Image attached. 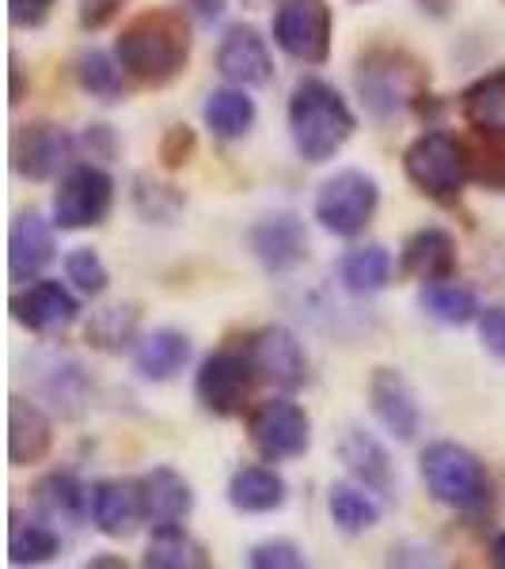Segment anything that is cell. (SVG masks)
Wrapping results in <instances>:
<instances>
[{
	"label": "cell",
	"mask_w": 505,
	"mask_h": 569,
	"mask_svg": "<svg viewBox=\"0 0 505 569\" xmlns=\"http://www.w3.org/2000/svg\"><path fill=\"white\" fill-rule=\"evenodd\" d=\"M190 23L182 12L171 8H152V12L133 16L118 31L115 53L122 61L126 77L141 88H168L190 66Z\"/></svg>",
	"instance_id": "6da1fadb"
},
{
	"label": "cell",
	"mask_w": 505,
	"mask_h": 569,
	"mask_svg": "<svg viewBox=\"0 0 505 569\" xmlns=\"http://www.w3.org/2000/svg\"><path fill=\"white\" fill-rule=\"evenodd\" d=\"M286 122H289L293 149H297L305 163L335 160L357 130L350 103L338 96L335 84H327L319 77H305L293 88Z\"/></svg>",
	"instance_id": "7a4b0ae2"
},
{
	"label": "cell",
	"mask_w": 505,
	"mask_h": 569,
	"mask_svg": "<svg viewBox=\"0 0 505 569\" xmlns=\"http://www.w3.org/2000/svg\"><path fill=\"white\" fill-rule=\"evenodd\" d=\"M418 471L437 505L461 512L467 520L491 517L494 482H491L486 463L472 452V448L456 445V440H434V445L422 448Z\"/></svg>",
	"instance_id": "3957f363"
},
{
	"label": "cell",
	"mask_w": 505,
	"mask_h": 569,
	"mask_svg": "<svg viewBox=\"0 0 505 569\" xmlns=\"http://www.w3.org/2000/svg\"><path fill=\"white\" fill-rule=\"evenodd\" d=\"M357 96L376 122H396L407 110L422 107L429 88V72L410 50L376 46L357 61Z\"/></svg>",
	"instance_id": "277c9868"
},
{
	"label": "cell",
	"mask_w": 505,
	"mask_h": 569,
	"mask_svg": "<svg viewBox=\"0 0 505 569\" xmlns=\"http://www.w3.org/2000/svg\"><path fill=\"white\" fill-rule=\"evenodd\" d=\"M403 171L410 187L437 206H453L472 182V149L445 130H429L415 137L403 152Z\"/></svg>",
	"instance_id": "5b68a950"
},
{
	"label": "cell",
	"mask_w": 505,
	"mask_h": 569,
	"mask_svg": "<svg viewBox=\"0 0 505 569\" xmlns=\"http://www.w3.org/2000/svg\"><path fill=\"white\" fill-rule=\"evenodd\" d=\"M376 209H380V182L362 168H343L316 190L311 213L327 236L357 240L373 224Z\"/></svg>",
	"instance_id": "8992f818"
},
{
	"label": "cell",
	"mask_w": 505,
	"mask_h": 569,
	"mask_svg": "<svg viewBox=\"0 0 505 569\" xmlns=\"http://www.w3.org/2000/svg\"><path fill=\"white\" fill-rule=\"evenodd\" d=\"M259 383V372L251 365V353L244 346H220L206 353L195 372V399L206 415L214 418H236L244 415L251 388Z\"/></svg>",
	"instance_id": "52a82bcc"
},
{
	"label": "cell",
	"mask_w": 505,
	"mask_h": 569,
	"mask_svg": "<svg viewBox=\"0 0 505 569\" xmlns=\"http://www.w3.org/2000/svg\"><path fill=\"white\" fill-rule=\"evenodd\" d=\"M247 440L266 463L300 460L311 448V418L300 402L278 395V399H266L247 415Z\"/></svg>",
	"instance_id": "ba28073f"
},
{
	"label": "cell",
	"mask_w": 505,
	"mask_h": 569,
	"mask_svg": "<svg viewBox=\"0 0 505 569\" xmlns=\"http://www.w3.org/2000/svg\"><path fill=\"white\" fill-rule=\"evenodd\" d=\"M115 206V179L99 163H72L53 190V224L61 232H85L103 224Z\"/></svg>",
	"instance_id": "9c48e42d"
},
{
	"label": "cell",
	"mask_w": 505,
	"mask_h": 569,
	"mask_svg": "<svg viewBox=\"0 0 505 569\" xmlns=\"http://www.w3.org/2000/svg\"><path fill=\"white\" fill-rule=\"evenodd\" d=\"M335 16L327 0H281L274 12V42L300 66H324L330 58Z\"/></svg>",
	"instance_id": "30bf717a"
},
{
	"label": "cell",
	"mask_w": 505,
	"mask_h": 569,
	"mask_svg": "<svg viewBox=\"0 0 505 569\" xmlns=\"http://www.w3.org/2000/svg\"><path fill=\"white\" fill-rule=\"evenodd\" d=\"M80 149V141H72V133L58 122H27L16 126L12 141H8V160L12 171L27 182H46L58 179L61 171H69L72 152Z\"/></svg>",
	"instance_id": "8fae6325"
},
{
	"label": "cell",
	"mask_w": 505,
	"mask_h": 569,
	"mask_svg": "<svg viewBox=\"0 0 505 569\" xmlns=\"http://www.w3.org/2000/svg\"><path fill=\"white\" fill-rule=\"evenodd\" d=\"M247 353L259 372V383H270L274 391H300L308 383V353L300 338L289 327L274 323L247 338Z\"/></svg>",
	"instance_id": "7c38bea8"
},
{
	"label": "cell",
	"mask_w": 505,
	"mask_h": 569,
	"mask_svg": "<svg viewBox=\"0 0 505 569\" xmlns=\"http://www.w3.org/2000/svg\"><path fill=\"white\" fill-rule=\"evenodd\" d=\"M12 319L31 335H61L80 319V300L66 281H27L12 297Z\"/></svg>",
	"instance_id": "4fadbf2b"
},
{
	"label": "cell",
	"mask_w": 505,
	"mask_h": 569,
	"mask_svg": "<svg viewBox=\"0 0 505 569\" xmlns=\"http://www.w3.org/2000/svg\"><path fill=\"white\" fill-rule=\"evenodd\" d=\"M247 247L266 273H293L308 262V228L297 213H270L251 224Z\"/></svg>",
	"instance_id": "5bb4252c"
},
{
	"label": "cell",
	"mask_w": 505,
	"mask_h": 569,
	"mask_svg": "<svg viewBox=\"0 0 505 569\" xmlns=\"http://www.w3.org/2000/svg\"><path fill=\"white\" fill-rule=\"evenodd\" d=\"M217 69L228 84L240 88H266L274 80V58L270 46L251 23H232L220 34L217 46Z\"/></svg>",
	"instance_id": "9a60e30c"
},
{
	"label": "cell",
	"mask_w": 505,
	"mask_h": 569,
	"mask_svg": "<svg viewBox=\"0 0 505 569\" xmlns=\"http://www.w3.org/2000/svg\"><path fill=\"white\" fill-rule=\"evenodd\" d=\"M42 213L27 209L12 220L8 228V278L16 284H27V281H39V273L58 259V236Z\"/></svg>",
	"instance_id": "2e32d148"
},
{
	"label": "cell",
	"mask_w": 505,
	"mask_h": 569,
	"mask_svg": "<svg viewBox=\"0 0 505 569\" xmlns=\"http://www.w3.org/2000/svg\"><path fill=\"white\" fill-rule=\"evenodd\" d=\"M338 460L350 471L354 482H362L365 490H373L376 498H396V463H392V452L384 448V440L369 433L362 426H350L343 437H338Z\"/></svg>",
	"instance_id": "e0dca14e"
},
{
	"label": "cell",
	"mask_w": 505,
	"mask_h": 569,
	"mask_svg": "<svg viewBox=\"0 0 505 569\" xmlns=\"http://www.w3.org/2000/svg\"><path fill=\"white\" fill-rule=\"evenodd\" d=\"M369 407L376 421L396 440H415L422 433L418 395L399 369H376L369 380Z\"/></svg>",
	"instance_id": "ac0fdd59"
},
{
	"label": "cell",
	"mask_w": 505,
	"mask_h": 569,
	"mask_svg": "<svg viewBox=\"0 0 505 569\" xmlns=\"http://www.w3.org/2000/svg\"><path fill=\"white\" fill-rule=\"evenodd\" d=\"M137 493H141V512L149 528H176L187 525L195 512V486L182 479L171 467H152L137 479Z\"/></svg>",
	"instance_id": "d6986e66"
},
{
	"label": "cell",
	"mask_w": 505,
	"mask_h": 569,
	"mask_svg": "<svg viewBox=\"0 0 505 569\" xmlns=\"http://www.w3.org/2000/svg\"><path fill=\"white\" fill-rule=\"evenodd\" d=\"M53 448V421L46 418L39 402L12 395L8 399V463L31 467L42 463Z\"/></svg>",
	"instance_id": "ffe728a7"
},
{
	"label": "cell",
	"mask_w": 505,
	"mask_h": 569,
	"mask_svg": "<svg viewBox=\"0 0 505 569\" xmlns=\"http://www.w3.org/2000/svg\"><path fill=\"white\" fill-rule=\"evenodd\" d=\"M190 353H195V346H190V338L182 335V330L156 327V330H149V335H141L133 342L130 361H133V372L141 376V380L168 383L190 365Z\"/></svg>",
	"instance_id": "44dd1931"
},
{
	"label": "cell",
	"mask_w": 505,
	"mask_h": 569,
	"mask_svg": "<svg viewBox=\"0 0 505 569\" xmlns=\"http://www.w3.org/2000/svg\"><path fill=\"white\" fill-rule=\"evenodd\" d=\"M91 525L107 539H130L137 525H145L137 482L103 479L91 486Z\"/></svg>",
	"instance_id": "7402d4cb"
},
{
	"label": "cell",
	"mask_w": 505,
	"mask_h": 569,
	"mask_svg": "<svg viewBox=\"0 0 505 569\" xmlns=\"http://www.w3.org/2000/svg\"><path fill=\"white\" fill-rule=\"evenodd\" d=\"M399 273L410 281H445L456 273V240L445 228H418L407 236L399 254Z\"/></svg>",
	"instance_id": "603a6c76"
},
{
	"label": "cell",
	"mask_w": 505,
	"mask_h": 569,
	"mask_svg": "<svg viewBox=\"0 0 505 569\" xmlns=\"http://www.w3.org/2000/svg\"><path fill=\"white\" fill-rule=\"evenodd\" d=\"M34 509L53 525H80L91 517V490L72 471H50L31 490Z\"/></svg>",
	"instance_id": "cb8c5ba5"
},
{
	"label": "cell",
	"mask_w": 505,
	"mask_h": 569,
	"mask_svg": "<svg viewBox=\"0 0 505 569\" xmlns=\"http://www.w3.org/2000/svg\"><path fill=\"white\" fill-rule=\"evenodd\" d=\"M461 114L475 133L505 137V66L483 72L461 91Z\"/></svg>",
	"instance_id": "d4e9b609"
},
{
	"label": "cell",
	"mask_w": 505,
	"mask_h": 569,
	"mask_svg": "<svg viewBox=\"0 0 505 569\" xmlns=\"http://www.w3.org/2000/svg\"><path fill=\"white\" fill-rule=\"evenodd\" d=\"M289 498V486L270 467H240L228 479V505L247 517H263V512L281 509Z\"/></svg>",
	"instance_id": "484cf974"
},
{
	"label": "cell",
	"mask_w": 505,
	"mask_h": 569,
	"mask_svg": "<svg viewBox=\"0 0 505 569\" xmlns=\"http://www.w3.org/2000/svg\"><path fill=\"white\" fill-rule=\"evenodd\" d=\"M255 118H259L255 99L247 96V88L240 84L209 91L206 103H201V122H206V130H214V137H220V141H240V137H247Z\"/></svg>",
	"instance_id": "4316f807"
},
{
	"label": "cell",
	"mask_w": 505,
	"mask_h": 569,
	"mask_svg": "<svg viewBox=\"0 0 505 569\" xmlns=\"http://www.w3.org/2000/svg\"><path fill=\"white\" fill-rule=\"evenodd\" d=\"M392 273H396V259H392V251L380 243L350 247V251L338 259V281H343V289L354 292V297H373V292L388 289Z\"/></svg>",
	"instance_id": "83f0119b"
},
{
	"label": "cell",
	"mask_w": 505,
	"mask_h": 569,
	"mask_svg": "<svg viewBox=\"0 0 505 569\" xmlns=\"http://www.w3.org/2000/svg\"><path fill=\"white\" fill-rule=\"evenodd\" d=\"M418 308L426 311L434 323L440 327H467L479 323V297H475L472 284L445 278V281H429L418 292Z\"/></svg>",
	"instance_id": "f1b7e54d"
},
{
	"label": "cell",
	"mask_w": 505,
	"mask_h": 569,
	"mask_svg": "<svg viewBox=\"0 0 505 569\" xmlns=\"http://www.w3.org/2000/svg\"><path fill=\"white\" fill-rule=\"evenodd\" d=\"M72 77H77V84L85 96L99 99V103H122L126 91H130V84H126V69L122 61H118V53H107V50H80L77 61H72Z\"/></svg>",
	"instance_id": "f546056e"
},
{
	"label": "cell",
	"mask_w": 505,
	"mask_h": 569,
	"mask_svg": "<svg viewBox=\"0 0 505 569\" xmlns=\"http://www.w3.org/2000/svg\"><path fill=\"white\" fill-rule=\"evenodd\" d=\"M61 555V536L53 531V520L23 517L20 509L12 512V528H8V558L12 566H46Z\"/></svg>",
	"instance_id": "4dcf8cb0"
},
{
	"label": "cell",
	"mask_w": 505,
	"mask_h": 569,
	"mask_svg": "<svg viewBox=\"0 0 505 569\" xmlns=\"http://www.w3.org/2000/svg\"><path fill=\"white\" fill-rule=\"evenodd\" d=\"M149 569H206L209 566V550L201 539L190 536L187 528H152V539L145 547L141 558Z\"/></svg>",
	"instance_id": "1f68e13d"
},
{
	"label": "cell",
	"mask_w": 505,
	"mask_h": 569,
	"mask_svg": "<svg viewBox=\"0 0 505 569\" xmlns=\"http://www.w3.org/2000/svg\"><path fill=\"white\" fill-rule=\"evenodd\" d=\"M327 512L343 536H365L380 525V505L362 482H335L327 490Z\"/></svg>",
	"instance_id": "d6a6232c"
},
{
	"label": "cell",
	"mask_w": 505,
	"mask_h": 569,
	"mask_svg": "<svg viewBox=\"0 0 505 569\" xmlns=\"http://www.w3.org/2000/svg\"><path fill=\"white\" fill-rule=\"evenodd\" d=\"M88 342L107 353H118V350H126V346H133L137 342V311L130 305H115V308L96 311L88 323Z\"/></svg>",
	"instance_id": "836d02e7"
},
{
	"label": "cell",
	"mask_w": 505,
	"mask_h": 569,
	"mask_svg": "<svg viewBox=\"0 0 505 569\" xmlns=\"http://www.w3.org/2000/svg\"><path fill=\"white\" fill-rule=\"evenodd\" d=\"M133 206L149 224H171V220L179 217V209L187 206V198H182L176 187H168V182L137 176L133 179Z\"/></svg>",
	"instance_id": "e575fe53"
},
{
	"label": "cell",
	"mask_w": 505,
	"mask_h": 569,
	"mask_svg": "<svg viewBox=\"0 0 505 569\" xmlns=\"http://www.w3.org/2000/svg\"><path fill=\"white\" fill-rule=\"evenodd\" d=\"M66 281L80 297H103L110 284V270H107V262L99 259L96 247H72L66 254Z\"/></svg>",
	"instance_id": "d590c367"
},
{
	"label": "cell",
	"mask_w": 505,
	"mask_h": 569,
	"mask_svg": "<svg viewBox=\"0 0 505 569\" xmlns=\"http://www.w3.org/2000/svg\"><path fill=\"white\" fill-rule=\"evenodd\" d=\"M483 137V133H479ZM472 149V144H467ZM472 179L486 190H505V137H483L479 149H472Z\"/></svg>",
	"instance_id": "8d00e7d4"
},
{
	"label": "cell",
	"mask_w": 505,
	"mask_h": 569,
	"mask_svg": "<svg viewBox=\"0 0 505 569\" xmlns=\"http://www.w3.org/2000/svg\"><path fill=\"white\" fill-rule=\"evenodd\" d=\"M46 395H50L58 407H69V410H77L80 402H85V395H88V376L80 365H72V361H61V365H53L50 369V380H46Z\"/></svg>",
	"instance_id": "74e56055"
},
{
	"label": "cell",
	"mask_w": 505,
	"mask_h": 569,
	"mask_svg": "<svg viewBox=\"0 0 505 569\" xmlns=\"http://www.w3.org/2000/svg\"><path fill=\"white\" fill-rule=\"evenodd\" d=\"M247 566L251 569H305L308 558L293 539H263L247 550Z\"/></svg>",
	"instance_id": "f35d334b"
},
{
	"label": "cell",
	"mask_w": 505,
	"mask_h": 569,
	"mask_svg": "<svg viewBox=\"0 0 505 569\" xmlns=\"http://www.w3.org/2000/svg\"><path fill=\"white\" fill-rule=\"evenodd\" d=\"M198 149V137L190 126H171L168 133H164V141H160V160H164V168H182V163H190V156H195Z\"/></svg>",
	"instance_id": "ab89813d"
},
{
	"label": "cell",
	"mask_w": 505,
	"mask_h": 569,
	"mask_svg": "<svg viewBox=\"0 0 505 569\" xmlns=\"http://www.w3.org/2000/svg\"><path fill=\"white\" fill-rule=\"evenodd\" d=\"M53 8H58V0H8V20L23 31H39L50 23Z\"/></svg>",
	"instance_id": "60d3db41"
},
{
	"label": "cell",
	"mask_w": 505,
	"mask_h": 569,
	"mask_svg": "<svg viewBox=\"0 0 505 569\" xmlns=\"http://www.w3.org/2000/svg\"><path fill=\"white\" fill-rule=\"evenodd\" d=\"M479 342L486 353L505 361V305H491L479 311Z\"/></svg>",
	"instance_id": "b9f144b4"
},
{
	"label": "cell",
	"mask_w": 505,
	"mask_h": 569,
	"mask_svg": "<svg viewBox=\"0 0 505 569\" xmlns=\"http://www.w3.org/2000/svg\"><path fill=\"white\" fill-rule=\"evenodd\" d=\"M126 8V0H80L77 4V20L85 31H103V27L115 20Z\"/></svg>",
	"instance_id": "7bdbcfd3"
},
{
	"label": "cell",
	"mask_w": 505,
	"mask_h": 569,
	"mask_svg": "<svg viewBox=\"0 0 505 569\" xmlns=\"http://www.w3.org/2000/svg\"><path fill=\"white\" fill-rule=\"evenodd\" d=\"M80 149H85L91 160H115L118 156V137L110 126H88L85 137H80Z\"/></svg>",
	"instance_id": "ee69618b"
},
{
	"label": "cell",
	"mask_w": 505,
	"mask_h": 569,
	"mask_svg": "<svg viewBox=\"0 0 505 569\" xmlns=\"http://www.w3.org/2000/svg\"><path fill=\"white\" fill-rule=\"evenodd\" d=\"M8 77H12V84H8V103L20 107L23 103V91H27V72H23L20 53H8Z\"/></svg>",
	"instance_id": "f6af8a7d"
},
{
	"label": "cell",
	"mask_w": 505,
	"mask_h": 569,
	"mask_svg": "<svg viewBox=\"0 0 505 569\" xmlns=\"http://www.w3.org/2000/svg\"><path fill=\"white\" fill-rule=\"evenodd\" d=\"M190 4L198 8V16H201V20H217V16L225 12V4H228V0H190Z\"/></svg>",
	"instance_id": "bcb514c9"
},
{
	"label": "cell",
	"mask_w": 505,
	"mask_h": 569,
	"mask_svg": "<svg viewBox=\"0 0 505 569\" xmlns=\"http://www.w3.org/2000/svg\"><path fill=\"white\" fill-rule=\"evenodd\" d=\"M418 8L422 12H429V16H448V8H453V0H418Z\"/></svg>",
	"instance_id": "7dc6e473"
},
{
	"label": "cell",
	"mask_w": 505,
	"mask_h": 569,
	"mask_svg": "<svg viewBox=\"0 0 505 569\" xmlns=\"http://www.w3.org/2000/svg\"><path fill=\"white\" fill-rule=\"evenodd\" d=\"M491 562L498 566V569H505V531H502V536H494V543H491Z\"/></svg>",
	"instance_id": "c3c4849f"
},
{
	"label": "cell",
	"mask_w": 505,
	"mask_h": 569,
	"mask_svg": "<svg viewBox=\"0 0 505 569\" xmlns=\"http://www.w3.org/2000/svg\"><path fill=\"white\" fill-rule=\"evenodd\" d=\"M88 566H126L122 558H91Z\"/></svg>",
	"instance_id": "681fc988"
}]
</instances>
